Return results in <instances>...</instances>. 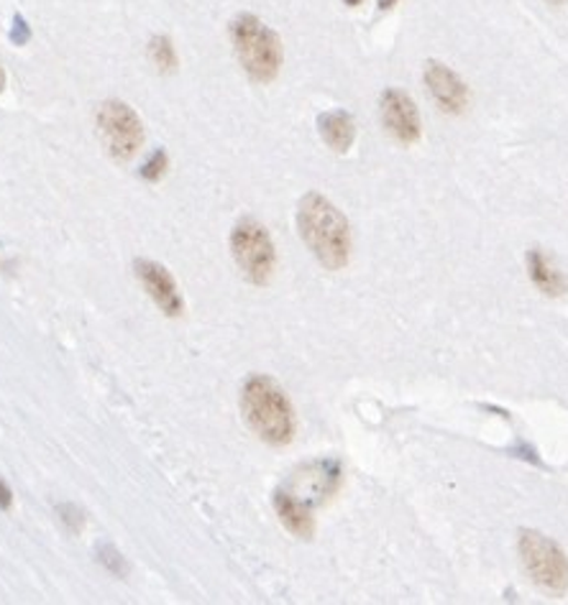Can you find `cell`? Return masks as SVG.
I'll return each instance as SVG.
<instances>
[{"instance_id": "6da1fadb", "label": "cell", "mask_w": 568, "mask_h": 605, "mask_svg": "<svg viewBox=\"0 0 568 605\" xmlns=\"http://www.w3.org/2000/svg\"><path fill=\"white\" fill-rule=\"evenodd\" d=\"M299 235L315 258L328 271H338L351 258V228L338 207L318 193L303 197L297 207Z\"/></svg>"}, {"instance_id": "7a4b0ae2", "label": "cell", "mask_w": 568, "mask_h": 605, "mask_svg": "<svg viewBox=\"0 0 568 605\" xmlns=\"http://www.w3.org/2000/svg\"><path fill=\"white\" fill-rule=\"evenodd\" d=\"M243 417L266 444L282 448L295 437V411L282 388L266 376H254L243 384Z\"/></svg>"}, {"instance_id": "3957f363", "label": "cell", "mask_w": 568, "mask_h": 605, "mask_svg": "<svg viewBox=\"0 0 568 605\" xmlns=\"http://www.w3.org/2000/svg\"><path fill=\"white\" fill-rule=\"evenodd\" d=\"M231 38L239 54L241 67L259 85L277 79L282 67V44L280 36L266 26L262 19L251 13H241L231 23Z\"/></svg>"}, {"instance_id": "277c9868", "label": "cell", "mask_w": 568, "mask_h": 605, "mask_svg": "<svg viewBox=\"0 0 568 605\" xmlns=\"http://www.w3.org/2000/svg\"><path fill=\"white\" fill-rule=\"evenodd\" d=\"M523 568L543 593L564 595L568 587V557L554 539L535 529H523L517 537Z\"/></svg>"}, {"instance_id": "5b68a950", "label": "cell", "mask_w": 568, "mask_h": 605, "mask_svg": "<svg viewBox=\"0 0 568 605\" xmlns=\"http://www.w3.org/2000/svg\"><path fill=\"white\" fill-rule=\"evenodd\" d=\"M98 131L102 135V143H106L118 162H129V158L139 154L141 143H144L141 118L136 116V110L121 100L102 102L98 110Z\"/></svg>"}, {"instance_id": "8992f818", "label": "cell", "mask_w": 568, "mask_h": 605, "mask_svg": "<svg viewBox=\"0 0 568 605\" xmlns=\"http://www.w3.org/2000/svg\"><path fill=\"white\" fill-rule=\"evenodd\" d=\"M231 249L236 256V264L241 266L249 282L266 284L274 274V243L264 226H259L254 220H243L236 226L231 235Z\"/></svg>"}, {"instance_id": "52a82bcc", "label": "cell", "mask_w": 568, "mask_h": 605, "mask_svg": "<svg viewBox=\"0 0 568 605\" xmlns=\"http://www.w3.org/2000/svg\"><path fill=\"white\" fill-rule=\"evenodd\" d=\"M379 106H382V121L384 129L390 131L394 139L400 143H409L420 141V113H417L413 98H409L407 92L397 90V87H390V90L382 92V100H379Z\"/></svg>"}, {"instance_id": "ba28073f", "label": "cell", "mask_w": 568, "mask_h": 605, "mask_svg": "<svg viewBox=\"0 0 568 605\" xmlns=\"http://www.w3.org/2000/svg\"><path fill=\"white\" fill-rule=\"evenodd\" d=\"M425 85L433 95V100L438 102L440 110L446 113H463V108L469 106V87L463 85V79L456 75L451 67H446L444 62H428L423 72Z\"/></svg>"}, {"instance_id": "9c48e42d", "label": "cell", "mask_w": 568, "mask_h": 605, "mask_svg": "<svg viewBox=\"0 0 568 605\" xmlns=\"http://www.w3.org/2000/svg\"><path fill=\"white\" fill-rule=\"evenodd\" d=\"M136 271H139L141 284L146 286V292L152 294V299L160 305L164 315L177 317L183 312V297H179L175 278L170 276L167 268L154 264V261H139Z\"/></svg>"}, {"instance_id": "30bf717a", "label": "cell", "mask_w": 568, "mask_h": 605, "mask_svg": "<svg viewBox=\"0 0 568 605\" xmlns=\"http://www.w3.org/2000/svg\"><path fill=\"white\" fill-rule=\"evenodd\" d=\"M274 508H277L280 521L284 524V529L290 535H295L299 539H310L315 535V521L310 508H307L305 501H299L295 493H284L277 491L274 493Z\"/></svg>"}, {"instance_id": "8fae6325", "label": "cell", "mask_w": 568, "mask_h": 605, "mask_svg": "<svg viewBox=\"0 0 568 605\" xmlns=\"http://www.w3.org/2000/svg\"><path fill=\"white\" fill-rule=\"evenodd\" d=\"M527 274H531L533 284L538 286V289L546 294V297H561L568 289V282L564 278L561 271L554 266V261H550L546 253L540 249H531L527 251Z\"/></svg>"}, {"instance_id": "7c38bea8", "label": "cell", "mask_w": 568, "mask_h": 605, "mask_svg": "<svg viewBox=\"0 0 568 605\" xmlns=\"http://www.w3.org/2000/svg\"><path fill=\"white\" fill-rule=\"evenodd\" d=\"M318 131L323 141L338 154H346L351 148L353 139H357V123L346 110H328L318 118Z\"/></svg>"}, {"instance_id": "4fadbf2b", "label": "cell", "mask_w": 568, "mask_h": 605, "mask_svg": "<svg viewBox=\"0 0 568 605\" xmlns=\"http://www.w3.org/2000/svg\"><path fill=\"white\" fill-rule=\"evenodd\" d=\"M149 54H152L154 65L160 67L162 72H175L177 54H175V46H172V42L167 36H154L152 44H149Z\"/></svg>"}, {"instance_id": "5bb4252c", "label": "cell", "mask_w": 568, "mask_h": 605, "mask_svg": "<svg viewBox=\"0 0 568 605\" xmlns=\"http://www.w3.org/2000/svg\"><path fill=\"white\" fill-rule=\"evenodd\" d=\"M170 169V158L167 154H164L162 148H156L152 156H149V162L144 164V169H141V177L149 179V182H160L164 174H167Z\"/></svg>"}, {"instance_id": "9a60e30c", "label": "cell", "mask_w": 568, "mask_h": 605, "mask_svg": "<svg viewBox=\"0 0 568 605\" xmlns=\"http://www.w3.org/2000/svg\"><path fill=\"white\" fill-rule=\"evenodd\" d=\"M100 560H102V564H106V568L108 570H113L116 572V575H123V572H125V568H123V560H121V554H118L116 552V549L113 547H100Z\"/></svg>"}, {"instance_id": "2e32d148", "label": "cell", "mask_w": 568, "mask_h": 605, "mask_svg": "<svg viewBox=\"0 0 568 605\" xmlns=\"http://www.w3.org/2000/svg\"><path fill=\"white\" fill-rule=\"evenodd\" d=\"M29 36H31V31H29V23L21 19V15H15L13 19V31H11V38L15 44H26L29 42Z\"/></svg>"}, {"instance_id": "e0dca14e", "label": "cell", "mask_w": 568, "mask_h": 605, "mask_svg": "<svg viewBox=\"0 0 568 605\" xmlns=\"http://www.w3.org/2000/svg\"><path fill=\"white\" fill-rule=\"evenodd\" d=\"M11 504H13L11 488H8V485L0 481V508H11Z\"/></svg>"}, {"instance_id": "ac0fdd59", "label": "cell", "mask_w": 568, "mask_h": 605, "mask_svg": "<svg viewBox=\"0 0 568 605\" xmlns=\"http://www.w3.org/2000/svg\"><path fill=\"white\" fill-rule=\"evenodd\" d=\"M3 87H6V72L0 67V92H3Z\"/></svg>"}, {"instance_id": "d6986e66", "label": "cell", "mask_w": 568, "mask_h": 605, "mask_svg": "<svg viewBox=\"0 0 568 605\" xmlns=\"http://www.w3.org/2000/svg\"><path fill=\"white\" fill-rule=\"evenodd\" d=\"M343 3L351 6V8H357V6H361V0H343Z\"/></svg>"}]
</instances>
